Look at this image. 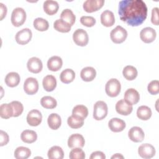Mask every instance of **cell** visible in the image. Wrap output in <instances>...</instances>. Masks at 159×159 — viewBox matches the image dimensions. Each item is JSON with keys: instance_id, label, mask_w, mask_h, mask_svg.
<instances>
[{"instance_id": "1", "label": "cell", "mask_w": 159, "mask_h": 159, "mask_svg": "<svg viewBox=\"0 0 159 159\" xmlns=\"http://www.w3.org/2000/svg\"><path fill=\"white\" fill-rule=\"evenodd\" d=\"M120 19L129 25H141L147 16V7L142 0H123L119 3Z\"/></svg>"}, {"instance_id": "2", "label": "cell", "mask_w": 159, "mask_h": 159, "mask_svg": "<svg viewBox=\"0 0 159 159\" xmlns=\"http://www.w3.org/2000/svg\"><path fill=\"white\" fill-rule=\"evenodd\" d=\"M120 83L116 78L110 79L105 86V91L107 95L111 98L117 96L120 92Z\"/></svg>"}, {"instance_id": "3", "label": "cell", "mask_w": 159, "mask_h": 159, "mask_svg": "<svg viewBox=\"0 0 159 159\" xmlns=\"http://www.w3.org/2000/svg\"><path fill=\"white\" fill-rule=\"evenodd\" d=\"M108 108L107 104L102 101H97L94 105L93 117L96 120L104 119L107 115Z\"/></svg>"}, {"instance_id": "4", "label": "cell", "mask_w": 159, "mask_h": 159, "mask_svg": "<svg viewBox=\"0 0 159 159\" xmlns=\"http://www.w3.org/2000/svg\"><path fill=\"white\" fill-rule=\"evenodd\" d=\"M26 20V12L22 7L15 8L11 14V23L15 27L21 26Z\"/></svg>"}, {"instance_id": "5", "label": "cell", "mask_w": 159, "mask_h": 159, "mask_svg": "<svg viewBox=\"0 0 159 159\" xmlns=\"http://www.w3.org/2000/svg\"><path fill=\"white\" fill-rule=\"evenodd\" d=\"M111 40L117 44L124 42L127 37V32L120 25H117L110 33Z\"/></svg>"}, {"instance_id": "6", "label": "cell", "mask_w": 159, "mask_h": 159, "mask_svg": "<svg viewBox=\"0 0 159 159\" xmlns=\"http://www.w3.org/2000/svg\"><path fill=\"white\" fill-rule=\"evenodd\" d=\"M73 40L77 45L84 47L88 43L89 37L86 30L83 29H78L73 34Z\"/></svg>"}, {"instance_id": "7", "label": "cell", "mask_w": 159, "mask_h": 159, "mask_svg": "<svg viewBox=\"0 0 159 159\" xmlns=\"http://www.w3.org/2000/svg\"><path fill=\"white\" fill-rule=\"evenodd\" d=\"M32 37V33L29 28H24L18 31L15 37L16 41L20 45H25L28 43Z\"/></svg>"}, {"instance_id": "8", "label": "cell", "mask_w": 159, "mask_h": 159, "mask_svg": "<svg viewBox=\"0 0 159 159\" xmlns=\"http://www.w3.org/2000/svg\"><path fill=\"white\" fill-rule=\"evenodd\" d=\"M156 150L155 147L150 143L142 144L138 148L139 156L144 159H150L155 155Z\"/></svg>"}, {"instance_id": "9", "label": "cell", "mask_w": 159, "mask_h": 159, "mask_svg": "<svg viewBox=\"0 0 159 159\" xmlns=\"http://www.w3.org/2000/svg\"><path fill=\"white\" fill-rule=\"evenodd\" d=\"M39 83L37 79L32 77L27 78L24 83V90L27 94L33 95L37 93Z\"/></svg>"}, {"instance_id": "10", "label": "cell", "mask_w": 159, "mask_h": 159, "mask_svg": "<svg viewBox=\"0 0 159 159\" xmlns=\"http://www.w3.org/2000/svg\"><path fill=\"white\" fill-rule=\"evenodd\" d=\"M42 120V115L37 109L30 111L27 116V122L30 126H38Z\"/></svg>"}, {"instance_id": "11", "label": "cell", "mask_w": 159, "mask_h": 159, "mask_svg": "<svg viewBox=\"0 0 159 159\" xmlns=\"http://www.w3.org/2000/svg\"><path fill=\"white\" fill-rule=\"evenodd\" d=\"M157 37L155 30L150 27L143 28L140 32V37L142 42L146 43H152L153 42Z\"/></svg>"}, {"instance_id": "12", "label": "cell", "mask_w": 159, "mask_h": 159, "mask_svg": "<svg viewBox=\"0 0 159 159\" xmlns=\"http://www.w3.org/2000/svg\"><path fill=\"white\" fill-rule=\"evenodd\" d=\"M104 4V0H87L83 3V9L86 12L91 13L100 9Z\"/></svg>"}, {"instance_id": "13", "label": "cell", "mask_w": 159, "mask_h": 159, "mask_svg": "<svg viewBox=\"0 0 159 159\" xmlns=\"http://www.w3.org/2000/svg\"><path fill=\"white\" fill-rule=\"evenodd\" d=\"M84 143V139L83 136L80 134H74L71 135L68 140V146L71 148H83Z\"/></svg>"}, {"instance_id": "14", "label": "cell", "mask_w": 159, "mask_h": 159, "mask_svg": "<svg viewBox=\"0 0 159 159\" xmlns=\"http://www.w3.org/2000/svg\"><path fill=\"white\" fill-rule=\"evenodd\" d=\"M128 136L129 139L134 142H141L143 140L145 137V134L142 128L134 126L130 128L128 132Z\"/></svg>"}, {"instance_id": "15", "label": "cell", "mask_w": 159, "mask_h": 159, "mask_svg": "<svg viewBox=\"0 0 159 159\" xmlns=\"http://www.w3.org/2000/svg\"><path fill=\"white\" fill-rule=\"evenodd\" d=\"M27 67L30 72L32 73H39L42 70L43 64L40 58L34 57L28 60Z\"/></svg>"}, {"instance_id": "16", "label": "cell", "mask_w": 159, "mask_h": 159, "mask_svg": "<svg viewBox=\"0 0 159 159\" xmlns=\"http://www.w3.org/2000/svg\"><path fill=\"white\" fill-rule=\"evenodd\" d=\"M124 101L130 105L136 104L140 100V95L138 91L134 88L127 89L124 93Z\"/></svg>"}, {"instance_id": "17", "label": "cell", "mask_w": 159, "mask_h": 159, "mask_svg": "<svg viewBox=\"0 0 159 159\" xmlns=\"http://www.w3.org/2000/svg\"><path fill=\"white\" fill-rule=\"evenodd\" d=\"M116 110L120 115L128 116L132 112L133 107L132 105L126 102L124 99H120L116 104Z\"/></svg>"}, {"instance_id": "18", "label": "cell", "mask_w": 159, "mask_h": 159, "mask_svg": "<svg viewBox=\"0 0 159 159\" xmlns=\"http://www.w3.org/2000/svg\"><path fill=\"white\" fill-rule=\"evenodd\" d=\"M125 122L119 118H112L108 122L109 129L114 132H120L125 128Z\"/></svg>"}, {"instance_id": "19", "label": "cell", "mask_w": 159, "mask_h": 159, "mask_svg": "<svg viewBox=\"0 0 159 159\" xmlns=\"http://www.w3.org/2000/svg\"><path fill=\"white\" fill-rule=\"evenodd\" d=\"M101 24L107 27L112 26L115 23V17L113 12L109 10H105L101 15Z\"/></svg>"}, {"instance_id": "20", "label": "cell", "mask_w": 159, "mask_h": 159, "mask_svg": "<svg viewBox=\"0 0 159 159\" xmlns=\"http://www.w3.org/2000/svg\"><path fill=\"white\" fill-rule=\"evenodd\" d=\"M43 8L47 14L52 16L58 12L59 5L58 3L55 1L47 0L43 2Z\"/></svg>"}, {"instance_id": "21", "label": "cell", "mask_w": 159, "mask_h": 159, "mask_svg": "<svg viewBox=\"0 0 159 159\" xmlns=\"http://www.w3.org/2000/svg\"><path fill=\"white\" fill-rule=\"evenodd\" d=\"M63 65L62 59L58 56H52L47 61V67L49 70L52 71H57Z\"/></svg>"}, {"instance_id": "22", "label": "cell", "mask_w": 159, "mask_h": 159, "mask_svg": "<svg viewBox=\"0 0 159 159\" xmlns=\"http://www.w3.org/2000/svg\"><path fill=\"white\" fill-rule=\"evenodd\" d=\"M96 76V70L91 66H87L83 68L80 73L81 78L86 82L93 81Z\"/></svg>"}, {"instance_id": "23", "label": "cell", "mask_w": 159, "mask_h": 159, "mask_svg": "<svg viewBox=\"0 0 159 159\" xmlns=\"http://www.w3.org/2000/svg\"><path fill=\"white\" fill-rule=\"evenodd\" d=\"M42 85L46 91H52L55 89L57 86V80L53 75H47L43 79Z\"/></svg>"}, {"instance_id": "24", "label": "cell", "mask_w": 159, "mask_h": 159, "mask_svg": "<svg viewBox=\"0 0 159 159\" xmlns=\"http://www.w3.org/2000/svg\"><path fill=\"white\" fill-rule=\"evenodd\" d=\"M20 80V75L16 72H10L7 73L4 80L6 85L11 88L17 86L19 84Z\"/></svg>"}, {"instance_id": "25", "label": "cell", "mask_w": 159, "mask_h": 159, "mask_svg": "<svg viewBox=\"0 0 159 159\" xmlns=\"http://www.w3.org/2000/svg\"><path fill=\"white\" fill-rule=\"evenodd\" d=\"M48 127L52 130H57L61 124V117L56 113H52L47 119Z\"/></svg>"}, {"instance_id": "26", "label": "cell", "mask_w": 159, "mask_h": 159, "mask_svg": "<svg viewBox=\"0 0 159 159\" xmlns=\"http://www.w3.org/2000/svg\"><path fill=\"white\" fill-rule=\"evenodd\" d=\"M20 139L22 142L27 143H32L37 139V133L32 130H25L20 134Z\"/></svg>"}, {"instance_id": "27", "label": "cell", "mask_w": 159, "mask_h": 159, "mask_svg": "<svg viewBox=\"0 0 159 159\" xmlns=\"http://www.w3.org/2000/svg\"><path fill=\"white\" fill-rule=\"evenodd\" d=\"M75 78V71L70 68H66L61 71L60 73V78L62 83L68 84L73 81Z\"/></svg>"}, {"instance_id": "28", "label": "cell", "mask_w": 159, "mask_h": 159, "mask_svg": "<svg viewBox=\"0 0 159 159\" xmlns=\"http://www.w3.org/2000/svg\"><path fill=\"white\" fill-rule=\"evenodd\" d=\"M14 111L11 103H4L0 106V116L2 119H7L13 117Z\"/></svg>"}, {"instance_id": "29", "label": "cell", "mask_w": 159, "mask_h": 159, "mask_svg": "<svg viewBox=\"0 0 159 159\" xmlns=\"http://www.w3.org/2000/svg\"><path fill=\"white\" fill-rule=\"evenodd\" d=\"M152 112L151 109L147 106H141L138 107L137 111V116L139 119L147 120L152 116Z\"/></svg>"}, {"instance_id": "30", "label": "cell", "mask_w": 159, "mask_h": 159, "mask_svg": "<svg viewBox=\"0 0 159 159\" xmlns=\"http://www.w3.org/2000/svg\"><path fill=\"white\" fill-rule=\"evenodd\" d=\"M122 75L126 80L132 81L136 78L138 75V72L135 67L132 65H127L124 68Z\"/></svg>"}, {"instance_id": "31", "label": "cell", "mask_w": 159, "mask_h": 159, "mask_svg": "<svg viewBox=\"0 0 159 159\" xmlns=\"http://www.w3.org/2000/svg\"><path fill=\"white\" fill-rule=\"evenodd\" d=\"M47 155L49 159H62L64 157V152L60 147L53 146L48 150Z\"/></svg>"}, {"instance_id": "32", "label": "cell", "mask_w": 159, "mask_h": 159, "mask_svg": "<svg viewBox=\"0 0 159 159\" xmlns=\"http://www.w3.org/2000/svg\"><path fill=\"white\" fill-rule=\"evenodd\" d=\"M71 25L62 19H57L53 23V28L58 32L67 33L71 30Z\"/></svg>"}, {"instance_id": "33", "label": "cell", "mask_w": 159, "mask_h": 159, "mask_svg": "<svg viewBox=\"0 0 159 159\" xmlns=\"http://www.w3.org/2000/svg\"><path fill=\"white\" fill-rule=\"evenodd\" d=\"M84 119L78 116L71 115L67 119L68 125L72 129H79L84 124Z\"/></svg>"}, {"instance_id": "34", "label": "cell", "mask_w": 159, "mask_h": 159, "mask_svg": "<svg viewBox=\"0 0 159 159\" xmlns=\"http://www.w3.org/2000/svg\"><path fill=\"white\" fill-rule=\"evenodd\" d=\"M60 17L61 19L69 24L71 26H72L75 24L76 20L75 15L70 9H65L63 10L60 14Z\"/></svg>"}, {"instance_id": "35", "label": "cell", "mask_w": 159, "mask_h": 159, "mask_svg": "<svg viewBox=\"0 0 159 159\" xmlns=\"http://www.w3.org/2000/svg\"><path fill=\"white\" fill-rule=\"evenodd\" d=\"M31 155L30 150L25 147H19L14 151V157L17 159H27Z\"/></svg>"}, {"instance_id": "36", "label": "cell", "mask_w": 159, "mask_h": 159, "mask_svg": "<svg viewBox=\"0 0 159 159\" xmlns=\"http://www.w3.org/2000/svg\"><path fill=\"white\" fill-rule=\"evenodd\" d=\"M33 25L36 30L40 32L46 31L49 27L48 22L46 19L42 17H37L35 19Z\"/></svg>"}, {"instance_id": "37", "label": "cell", "mask_w": 159, "mask_h": 159, "mask_svg": "<svg viewBox=\"0 0 159 159\" xmlns=\"http://www.w3.org/2000/svg\"><path fill=\"white\" fill-rule=\"evenodd\" d=\"M40 104L45 109H54L57 105L56 99L49 96H45L41 98Z\"/></svg>"}, {"instance_id": "38", "label": "cell", "mask_w": 159, "mask_h": 159, "mask_svg": "<svg viewBox=\"0 0 159 159\" xmlns=\"http://www.w3.org/2000/svg\"><path fill=\"white\" fill-rule=\"evenodd\" d=\"M72 114L84 119L88 115V109L84 105H76L72 110Z\"/></svg>"}, {"instance_id": "39", "label": "cell", "mask_w": 159, "mask_h": 159, "mask_svg": "<svg viewBox=\"0 0 159 159\" xmlns=\"http://www.w3.org/2000/svg\"><path fill=\"white\" fill-rule=\"evenodd\" d=\"M70 159H84L85 158V153L81 148H73L69 155Z\"/></svg>"}, {"instance_id": "40", "label": "cell", "mask_w": 159, "mask_h": 159, "mask_svg": "<svg viewBox=\"0 0 159 159\" xmlns=\"http://www.w3.org/2000/svg\"><path fill=\"white\" fill-rule=\"evenodd\" d=\"M10 103L12 105L13 111H14L13 117H17L20 116L24 111V106L20 102L17 101H13Z\"/></svg>"}, {"instance_id": "41", "label": "cell", "mask_w": 159, "mask_h": 159, "mask_svg": "<svg viewBox=\"0 0 159 159\" xmlns=\"http://www.w3.org/2000/svg\"><path fill=\"white\" fill-rule=\"evenodd\" d=\"M80 22L84 26L91 27L96 24V19L92 16H83L80 18Z\"/></svg>"}, {"instance_id": "42", "label": "cell", "mask_w": 159, "mask_h": 159, "mask_svg": "<svg viewBox=\"0 0 159 159\" xmlns=\"http://www.w3.org/2000/svg\"><path fill=\"white\" fill-rule=\"evenodd\" d=\"M149 93L152 95H156L159 93V81L158 80L152 81L147 86Z\"/></svg>"}, {"instance_id": "43", "label": "cell", "mask_w": 159, "mask_h": 159, "mask_svg": "<svg viewBox=\"0 0 159 159\" xmlns=\"http://www.w3.org/2000/svg\"><path fill=\"white\" fill-rule=\"evenodd\" d=\"M152 23L155 25H158L159 24V17H158V8L154 7L152 10L151 16Z\"/></svg>"}, {"instance_id": "44", "label": "cell", "mask_w": 159, "mask_h": 159, "mask_svg": "<svg viewBox=\"0 0 159 159\" xmlns=\"http://www.w3.org/2000/svg\"><path fill=\"white\" fill-rule=\"evenodd\" d=\"M9 137L8 134L6 132L1 130H0V146L2 147L4 145H6L9 142Z\"/></svg>"}, {"instance_id": "45", "label": "cell", "mask_w": 159, "mask_h": 159, "mask_svg": "<svg viewBox=\"0 0 159 159\" xmlns=\"http://www.w3.org/2000/svg\"><path fill=\"white\" fill-rule=\"evenodd\" d=\"M90 159H105V154L101 151H95L93 152L89 157Z\"/></svg>"}, {"instance_id": "46", "label": "cell", "mask_w": 159, "mask_h": 159, "mask_svg": "<svg viewBox=\"0 0 159 159\" xmlns=\"http://www.w3.org/2000/svg\"><path fill=\"white\" fill-rule=\"evenodd\" d=\"M7 7L2 3H0V20H3V19L6 16L7 14Z\"/></svg>"}, {"instance_id": "47", "label": "cell", "mask_w": 159, "mask_h": 159, "mask_svg": "<svg viewBox=\"0 0 159 159\" xmlns=\"http://www.w3.org/2000/svg\"><path fill=\"white\" fill-rule=\"evenodd\" d=\"M124 156L120 153H116L111 157V158H124Z\"/></svg>"}]
</instances>
